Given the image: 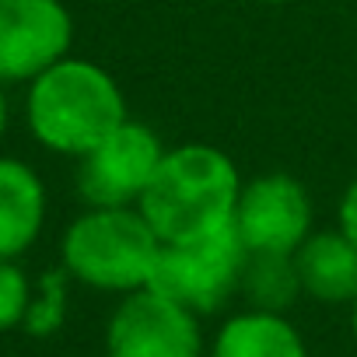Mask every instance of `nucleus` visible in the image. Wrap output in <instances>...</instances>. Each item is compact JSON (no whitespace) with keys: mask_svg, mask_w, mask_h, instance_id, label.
Listing matches in <instances>:
<instances>
[{"mask_svg":"<svg viewBox=\"0 0 357 357\" xmlns=\"http://www.w3.org/2000/svg\"><path fill=\"white\" fill-rule=\"evenodd\" d=\"M105 357H207V336L197 312L140 287L109 312Z\"/></svg>","mask_w":357,"mask_h":357,"instance_id":"nucleus-5","label":"nucleus"},{"mask_svg":"<svg viewBox=\"0 0 357 357\" xmlns=\"http://www.w3.org/2000/svg\"><path fill=\"white\" fill-rule=\"evenodd\" d=\"M165 151L158 130L130 116L77 161V193L84 207H137Z\"/></svg>","mask_w":357,"mask_h":357,"instance_id":"nucleus-7","label":"nucleus"},{"mask_svg":"<svg viewBox=\"0 0 357 357\" xmlns=\"http://www.w3.org/2000/svg\"><path fill=\"white\" fill-rule=\"evenodd\" d=\"M36 284L18 259H0V333L25 326Z\"/></svg>","mask_w":357,"mask_h":357,"instance_id":"nucleus-14","label":"nucleus"},{"mask_svg":"<svg viewBox=\"0 0 357 357\" xmlns=\"http://www.w3.org/2000/svg\"><path fill=\"white\" fill-rule=\"evenodd\" d=\"M74 15L63 0H0V84H32L70 56Z\"/></svg>","mask_w":357,"mask_h":357,"instance_id":"nucleus-8","label":"nucleus"},{"mask_svg":"<svg viewBox=\"0 0 357 357\" xmlns=\"http://www.w3.org/2000/svg\"><path fill=\"white\" fill-rule=\"evenodd\" d=\"M242 183L228 151L207 140H186L165 151L137 207L161 242H186L231 228Z\"/></svg>","mask_w":357,"mask_h":357,"instance_id":"nucleus-2","label":"nucleus"},{"mask_svg":"<svg viewBox=\"0 0 357 357\" xmlns=\"http://www.w3.org/2000/svg\"><path fill=\"white\" fill-rule=\"evenodd\" d=\"M231 231L249 256H294L315 231V207L301 178L291 172H263L242 183Z\"/></svg>","mask_w":357,"mask_h":357,"instance_id":"nucleus-6","label":"nucleus"},{"mask_svg":"<svg viewBox=\"0 0 357 357\" xmlns=\"http://www.w3.org/2000/svg\"><path fill=\"white\" fill-rule=\"evenodd\" d=\"M336 228L357 245V175L343 186L340 204H336Z\"/></svg>","mask_w":357,"mask_h":357,"instance_id":"nucleus-15","label":"nucleus"},{"mask_svg":"<svg viewBox=\"0 0 357 357\" xmlns=\"http://www.w3.org/2000/svg\"><path fill=\"white\" fill-rule=\"evenodd\" d=\"M249 308H263V312H291L305 294H301V280H298V266L294 256H249L245 273H242V291Z\"/></svg>","mask_w":357,"mask_h":357,"instance_id":"nucleus-12","label":"nucleus"},{"mask_svg":"<svg viewBox=\"0 0 357 357\" xmlns=\"http://www.w3.org/2000/svg\"><path fill=\"white\" fill-rule=\"evenodd\" d=\"M207 357H312L305 333L287 312L238 308L221 319L207 343Z\"/></svg>","mask_w":357,"mask_h":357,"instance_id":"nucleus-10","label":"nucleus"},{"mask_svg":"<svg viewBox=\"0 0 357 357\" xmlns=\"http://www.w3.org/2000/svg\"><path fill=\"white\" fill-rule=\"evenodd\" d=\"M70 277L63 266L56 270H46L36 284V294H32V305H29V315H25V333L29 336H56L67 322V308H70Z\"/></svg>","mask_w":357,"mask_h":357,"instance_id":"nucleus-13","label":"nucleus"},{"mask_svg":"<svg viewBox=\"0 0 357 357\" xmlns=\"http://www.w3.org/2000/svg\"><path fill=\"white\" fill-rule=\"evenodd\" d=\"M245 263L249 252L231 228L186 242H161L151 287L204 319L238 298Z\"/></svg>","mask_w":357,"mask_h":357,"instance_id":"nucleus-4","label":"nucleus"},{"mask_svg":"<svg viewBox=\"0 0 357 357\" xmlns=\"http://www.w3.org/2000/svg\"><path fill=\"white\" fill-rule=\"evenodd\" d=\"M161 238L140 207H84L60 235V266L98 294H133L151 287Z\"/></svg>","mask_w":357,"mask_h":357,"instance_id":"nucleus-3","label":"nucleus"},{"mask_svg":"<svg viewBox=\"0 0 357 357\" xmlns=\"http://www.w3.org/2000/svg\"><path fill=\"white\" fill-rule=\"evenodd\" d=\"M126 119L123 84L88 56L70 53L25 84V126L50 154L81 161Z\"/></svg>","mask_w":357,"mask_h":357,"instance_id":"nucleus-1","label":"nucleus"},{"mask_svg":"<svg viewBox=\"0 0 357 357\" xmlns=\"http://www.w3.org/2000/svg\"><path fill=\"white\" fill-rule=\"evenodd\" d=\"M301 294L319 305H347L357 298V245L340 228H315L294 252Z\"/></svg>","mask_w":357,"mask_h":357,"instance_id":"nucleus-11","label":"nucleus"},{"mask_svg":"<svg viewBox=\"0 0 357 357\" xmlns=\"http://www.w3.org/2000/svg\"><path fill=\"white\" fill-rule=\"evenodd\" d=\"M350 336H354V343H357V298L350 301Z\"/></svg>","mask_w":357,"mask_h":357,"instance_id":"nucleus-17","label":"nucleus"},{"mask_svg":"<svg viewBox=\"0 0 357 357\" xmlns=\"http://www.w3.org/2000/svg\"><path fill=\"white\" fill-rule=\"evenodd\" d=\"M256 4H266V8H280V4H291V0H256Z\"/></svg>","mask_w":357,"mask_h":357,"instance_id":"nucleus-18","label":"nucleus"},{"mask_svg":"<svg viewBox=\"0 0 357 357\" xmlns=\"http://www.w3.org/2000/svg\"><path fill=\"white\" fill-rule=\"evenodd\" d=\"M50 193L43 175L15 154H0V259H22L43 235Z\"/></svg>","mask_w":357,"mask_h":357,"instance_id":"nucleus-9","label":"nucleus"},{"mask_svg":"<svg viewBox=\"0 0 357 357\" xmlns=\"http://www.w3.org/2000/svg\"><path fill=\"white\" fill-rule=\"evenodd\" d=\"M8 130H11V98H8V88L0 84V144H4Z\"/></svg>","mask_w":357,"mask_h":357,"instance_id":"nucleus-16","label":"nucleus"}]
</instances>
